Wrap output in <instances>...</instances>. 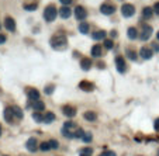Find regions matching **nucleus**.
I'll list each match as a JSON object with an SVG mask.
<instances>
[{"label": "nucleus", "instance_id": "obj_1", "mask_svg": "<svg viewBox=\"0 0 159 156\" xmlns=\"http://www.w3.org/2000/svg\"><path fill=\"white\" fill-rule=\"evenodd\" d=\"M51 46L57 51H64L68 46V39L64 34H57L51 38Z\"/></svg>", "mask_w": 159, "mask_h": 156}, {"label": "nucleus", "instance_id": "obj_2", "mask_svg": "<svg viewBox=\"0 0 159 156\" xmlns=\"http://www.w3.org/2000/svg\"><path fill=\"white\" fill-rule=\"evenodd\" d=\"M77 130H79V127H77L76 124L72 123V121H68L62 127V135L65 138H76Z\"/></svg>", "mask_w": 159, "mask_h": 156}, {"label": "nucleus", "instance_id": "obj_3", "mask_svg": "<svg viewBox=\"0 0 159 156\" xmlns=\"http://www.w3.org/2000/svg\"><path fill=\"white\" fill-rule=\"evenodd\" d=\"M57 14H58V10H57V7H55V6L49 4V6L45 7V10H44V19H45V21H48V23L54 21V20L57 19Z\"/></svg>", "mask_w": 159, "mask_h": 156}, {"label": "nucleus", "instance_id": "obj_4", "mask_svg": "<svg viewBox=\"0 0 159 156\" xmlns=\"http://www.w3.org/2000/svg\"><path fill=\"white\" fill-rule=\"evenodd\" d=\"M121 14L124 16V17H132L134 14H135V7L132 4H130V3H125V4H122L121 6Z\"/></svg>", "mask_w": 159, "mask_h": 156}, {"label": "nucleus", "instance_id": "obj_5", "mask_svg": "<svg viewBox=\"0 0 159 156\" xmlns=\"http://www.w3.org/2000/svg\"><path fill=\"white\" fill-rule=\"evenodd\" d=\"M75 17H76L77 20L83 21V20L87 17V10H86L83 6H76L75 7Z\"/></svg>", "mask_w": 159, "mask_h": 156}, {"label": "nucleus", "instance_id": "obj_6", "mask_svg": "<svg viewBox=\"0 0 159 156\" xmlns=\"http://www.w3.org/2000/svg\"><path fill=\"white\" fill-rule=\"evenodd\" d=\"M151 35H152V27H149V26L142 27V31H141V34H140L141 41H146V39H149L151 38Z\"/></svg>", "mask_w": 159, "mask_h": 156}, {"label": "nucleus", "instance_id": "obj_7", "mask_svg": "<svg viewBox=\"0 0 159 156\" xmlns=\"http://www.w3.org/2000/svg\"><path fill=\"white\" fill-rule=\"evenodd\" d=\"M115 68H117V71L120 73H124L127 71V65H125V61H124L122 56H117L115 58Z\"/></svg>", "mask_w": 159, "mask_h": 156}, {"label": "nucleus", "instance_id": "obj_8", "mask_svg": "<svg viewBox=\"0 0 159 156\" xmlns=\"http://www.w3.org/2000/svg\"><path fill=\"white\" fill-rule=\"evenodd\" d=\"M100 11H102V14L110 16V14H113L115 11V7L113 4H110V3H104V4L100 6Z\"/></svg>", "mask_w": 159, "mask_h": 156}, {"label": "nucleus", "instance_id": "obj_9", "mask_svg": "<svg viewBox=\"0 0 159 156\" xmlns=\"http://www.w3.org/2000/svg\"><path fill=\"white\" fill-rule=\"evenodd\" d=\"M4 27H6V30H9L10 33H14L16 31V21H14V19L6 17L4 19Z\"/></svg>", "mask_w": 159, "mask_h": 156}, {"label": "nucleus", "instance_id": "obj_10", "mask_svg": "<svg viewBox=\"0 0 159 156\" xmlns=\"http://www.w3.org/2000/svg\"><path fill=\"white\" fill-rule=\"evenodd\" d=\"M62 113H64L68 118H73L76 115V108L72 107V105H65L64 108H62Z\"/></svg>", "mask_w": 159, "mask_h": 156}, {"label": "nucleus", "instance_id": "obj_11", "mask_svg": "<svg viewBox=\"0 0 159 156\" xmlns=\"http://www.w3.org/2000/svg\"><path fill=\"white\" fill-rule=\"evenodd\" d=\"M26 146H27V149L30 150V152H35L37 148H38V141H37L35 138H30V139L27 141Z\"/></svg>", "mask_w": 159, "mask_h": 156}, {"label": "nucleus", "instance_id": "obj_12", "mask_svg": "<svg viewBox=\"0 0 159 156\" xmlns=\"http://www.w3.org/2000/svg\"><path fill=\"white\" fill-rule=\"evenodd\" d=\"M27 96H28V98H30L31 101H38L39 100V91L37 90V89H28Z\"/></svg>", "mask_w": 159, "mask_h": 156}, {"label": "nucleus", "instance_id": "obj_13", "mask_svg": "<svg viewBox=\"0 0 159 156\" xmlns=\"http://www.w3.org/2000/svg\"><path fill=\"white\" fill-rule=\"evenodd\" d=\"M79 89L83 90V91H92L93 89H95V86L92 85L90 82H87V80H83V82L79 83Z\"/></svg>", "mask_w": 159, "mask_h": 156}, {"label": "nucleus", "instance_id": "obj_14", "mask_svg": "<svg viewBox=\"0 0 159 156\" xmlns=\"http://www.w3.org/2000/svg\"><path fill=\"white\" fill-rule=\"evenodd\" d=\"M140 55H141V58L142 59H151L152 58V55H153V52L149 49V48H141V51H140Z\"/></svg>", "mask_w": 159, "mask_h": 156}, {"label": "nucleus", "instance_id": "obj_15", "mask_svg": "<svg viewBox=\"0 0 159 156\" xmlns=\"http://www.w3.org/2000/svg\"><path fill=\"white\" fill-rule=\"evenodd\" d=\"M70 14H72V10H70L69 6H64L59 10V16H61L62 19H69Z\"/></svg>", "mask_w": 159, "mask_h": 156}, {"label": "nucleus", "instance_id": "obj_16", "mask_svg": "<svg viewBox=\"0 0 159 156\" xmlns=\"http://www.w3.org/2000/svg\"><path fill=\"white\" fill-rule=\"evenodd\" d=\"M13 118H16V117H14L11 107H7L6 110H4V120H6L7 123H13Z\"/></svg>", "mask_w": 159, "mask_h": 156}, {"label": "nucleus", "instance_id": "obj_17", "mask_svg": "<svg viewBox=\"0 0 159 156\" xmlns=\"http://www.w3.org/2000/svg\"><path fill=\"white\" fill-rule=\"evenodd\" d=\"M92 55L95 56V58H99V56H102V53H103V48L102 45H93L92 46Z\"/></svg>", "mask_w": 159, "mask_h": 156}, {"label": "nucleus", "instance_id": "obj_18", "mask_svg": "<svg viewBox=\"0 0 159 156\" xmlns=\"http://www.w3.org/2000/svg\"><path fill=\"white\" fill-rule=\"evenodd\" d=\"M80 68H82L83 71H89L90 68H92V61L89 58H83L80 61Z\"/></svg>", "mask_w": 159, "mask_h": 156}, {"label": "nucleus", "instance_id": "obj_19", "mask_svg": "<svg viewBox=\"0 0 159 156\" xmlns=\"http://www.w3.org/2000/svg\"><path fill=\"white\" fill-rule=\"evenodd\" d=\"M106 35H107V33L103 31V30H100V31H95L92 37H93V39H96V41H100V39H106Z\"/></svg>", "mask_w": 159, "mask_h": 156}, {"label": "nucleus", "instance_id": "obj_20", "mask_svg": "<svg viewBox=\"0 0 159 156\" xmlns=\"http://www.w3.org/2000/svg\"><path fill=\"white\" fill-rule=\"evenodd\" d=\"M153 13H155V11H153L152 7H145V9L142 10V17L148 20V19H151V17H152Z\"/></svg>", "mask_w": 159, "mask_h": 156}, {"label": "nucleus", "instance_id": "obj_21", "mask_svg": "<svg viewBox=\"0 0 159 156\" xmlns=\"http://www.w3.org/2000/svg\"><path fill=\"white\" fill-rule=\"evenodd\" d=\"M83 117H85L86 121H92V123L97 120V115H96V113H93V111H86V113L83 114Z\"/></svg>", "mask_w": 159, "mask_h": 156}, {"label": "nucleus", "instance_id": "obj_22", "mask_svg": "<svg viewBox=\"0 0 159 156\" xmlns=\"http://www.w3.org/2000/svg\"><path fill=\"white\" fill-rule=\"evenodd\" d=\"M127 35L130 39H137V37H138V31H137V28L135 27H130L127 31Z\"/></svg>", "mask_w": 159, "mask_h": 156}, {"label": "nucleus", "instance_id": "obj_23", "mask_svg": "<svg viewBox=\"0 0 159 156\" xmlns=\"http://www.w3.org/2000/svg\"><path fill=\"white\" fill-rule=\"evenodd\" d=\"M32 108H34V111H44V108H45V104L42 103V101H32Z\"/></svg>", "mask_w": 159, "mask_h": 156}, {"label": "nucleus", "instance_id": "obj_24", "mask_svg": "<svg viewBox=\"0 0 159 156\" xmlns=\"http://www.w3.org/2000/svg\"><path fill=\"white\" fill-rule=\"evenodd\" d=\"M11 110H13V114H14V117H16V118H19V120H21V118H23V115H24V114H23V110H21L20 107H17V105H13V107H11Z\"/></svg>", "mask_w": 159, "mask_h": 156}, {"label": "nucleus", "instance_id": "obj_25", "mask_svg": "<svg viewBox=\"0 0 159 156\" xmlns=\"http://www.w3.org/2000/svg\"><path fill=\"white\" fill-rule=\"evenodd\" d=\"M54 120H55V114H54V113H51V111H48V113H47V114L44 115V123L45 124L54 123Z\"/></svg>", "mask_w": 159, "mask_h": 156}, {"label": "nucleus", "instance_id": "obj_26", "mask_svg": "<svg viewBox=\"0 0 159 156\" xmlns=\"http://www.w3.org/2000/svg\"><path fill=\"white\" fill-rule=\"evenodd\" d=\"M79 31H80L82 34H87L89 33V24L83 21L82 24H79Z\"/></svg>", "mask_w": 159, "mask_h": 156}, {"label": "nucleus", "instance_id": "obj_27", "mask_svg": "<svg viewBox=\"0 0 159 156\" xmlns=\"http://www.w3.org/2000/svg\"><path fill=\"white\" fill-rule=\"evenodd\" d=\"M32 118L37 121V123H44V115H41L38 111H34V114H32Z\"/></svg>", "mask_w": 159, "mask_h": 156}, {"label": "nucleus", "instance_id": "obj_28", "mask_svg": "<svg viewBox=\"0 0 159 156\" xmlns=\"http://www.w3.org/2000/svg\"><path fill=\"white\" fill-rule=\"evenodd\" d=\"M92 139H93L92 134H90V132H85V135H83V138H82L83 142H85V143H90V142H92Z\"/></svg>", "mask_w": 159, "mask_h": 156}, {"label": "nucleus", "instance_id": "obj_29", "mask_svg": "<svg viewBox=\"0 0 159 156\" xmlns=\"http://www.w3.org/2000/svg\"><path fill=\"white\" fill-rule=\"evenodd\" d=\"M39 149L42 150V152H48V150H51V146H49V142L47 141V142H42L39 145Z\"/></svg>", "mask_w": 159, "mask_h": 156}, {"label": "nucleus", "instance_id": "obj_30", "mask_svg": "<svg viewBox=\"0 0 159 156\" xmlns=\"http://www.w3.org/2000/svg\"><path fill=\"white\" fill-rule=\"evenodd\" d=\"M114 46V41L113 39H104V48L106 49H113Z\"/></svg>", "mask_w": 159, "mask_h": 156}, {"label": "nucleus", "instance_id": "obj_31", "mask_svg": "<svg viewBox=\"0 0 159 156\" xmlns=\"http://www.w3.org/2000/svg\"><path fill=\"white\" fill-rule=\"evenodd\" d=\"M92 152H93V150L90 149V148H83V149L80 150V156H92Z\"/></svg>", "mask_w": 159, "mask_h": 156}, {"label": "nucleus", "instance_id": "obj_32", "mask_svg": "<svg viewBox=\"0 0 159 156\" xmlns=\"http://www.w3.org/2000/svg\"><path fill=\"white\" fill-rule=\"evenodd\" d=\"M127 56L131 61H137V53H135V51H132V49H128L127 51Z\"/></svg>", "mask_w": 159, "mask_h": 156}, {"label": "nucleus", "instance_id": "obj_33", "mask_svg": "<svg viewBox=\"0 0 159 156\" xmlns=\"http://www.w3.org/2000/svg\"><path fill=\"white\" fill-rule=\"evenodd\" d=\"M54 90H55V86H54V85L47 86V87H45V89H44L45 94H52V93H54Z\"/></svg>", "mask_w": 159, "mask_h": 156}, {"label": "nucleus", "instance_id": "obj_34", "mask_svg": "<svg viewBox=\"0 0 159 156\" xmlns=\"http://www.w3.org/2000/svg\"><path fill=\"white\" fill-rule=\"evenodd\" d=\"M27 11H32V10H37V3H31V4H26L24 6Z\"/></svg>", "mask_w": 159, "mask_h": 156}, {"label": "nucleus", "instance_id": "obj_35", "mask_svg": "<svg viewBox=\"0 0 159 156\" xmlns=\"http://www.w3.org/2000/svg\"><path fill=\"white\" fill-rule=\"evenodd\" d=\"M48 142H49V146H51V149H58L59 143H58L55 139H51V141H48Z\"/></svg>", "mask_w": 159, "mask_h": 156}, {"label": "nucleus", "instance_id": "obj_36", "mask_svg": "<svg viewBox=\"0 0 159 156\" xmlns=\"http://www.w3.org/2000/svg\"><path fill=\"white\" fill-rule=\"evenodd\" d=\"M83 135H85V131H83L82 128H79V130H77V132H76V138H80V139H82Z\"/></svg>", "mask_w": 159, "mask_h": 156}, {"label": "nucleus", "instance_id": "obj_37", "mask_svg": "<svg viewBox=\"0 0 159 156\" xmlns=\"http://www.w3.org/2000/svg\"><path fill=\"white\" fill-rule=\"evenodd\" d=\"M103 156H117V155H115L113 150H107V152H104V153H103Z\"/></svg>", "mask_w": 159, "mask_h": 156}, {"label": "nucleus", "instance_id": "obj_38", "mask_svg": "<svg viewBox=\"0 0 159 156\" xmlns=\"http://www.w3.org/2000/svg\"><path fill=\"white\" fill-rule=\"evenodd\" d=\"M152 48H153V51H155V52H159V44H158V42H153Z\"/></svg>", "mask_w": 159, "mask_h": 156}, {"label": "nucleus", "instance_id": "obj_39", "mask_svg": "<svg viewBox=\"0 0 159 156\" xmlns=\"http://www.w3.org/2000/svg\"><path fill=\"white\" fill-rule=\"evenodd\" d=\"M59 1H61L64 6H69L70 3H72V0H59Z\"/></svg>", "mask_w": 159, "mask_h": 156}, {"label": "nucleus", "instance_id": "obj_40", "mask_svg": "<svg viewBox=\"0 0 159 156\" xmlns=\"http://www.w3.org/2000/svg\"><path fill=\"white\" fill-rule=\"evenodd\" d=\"M4 42H6V35L0 34V44H4Z\"/></svg>", "mask_w": 159, "mask_h": 156}, {"label": "nucleus", "instance_id": "obj_41", "mask_svg": "<svg viewBox=\"0 0 159 156\" xmlns=\"http://www.w3.org/2000/svg\"><path fill=\"white\" fill-rule=\"evenodd\" d=\"M153 11L159 14V3H155V7H153Z\"/></svg>", "mask_w": 159, "mask_h": 156}, {"label": "nucleus", "instance_id": "obj_42", "mask_svg": "<svg viewBox=\"0 0 159 156\" xmlns=\"http://www.w3.org/2000/svg\"><path fill=\"white\" fill-rule=\"evenodd\" d=\"M153 125H155V130L159 131V118L156 120V121H155V124H153Z\"/></svg>", "mask_w": 159, "mask_h": 156}, {"label": "nucleus", "instance_id": "obj_43", "mask_svg": "<svg viewBox=\"0 0 159 156\" xmlns=\"http://www.w3.org/2000/svg\"><path fill=\"white\" fill-rule=\"evenodd\" d=\"M156 39H159V31H158V34H156Z\"/></svg>", "mask_w": 159, "mask_h": 156}, {"label": "nucleus", "instance_id": "obj_44", "mask_svg": "<svg viewBox=\"0 0 159 156\" xmlns=\"http://www.w3.org/2000/svg\"><path fill=\"white\" fill-rule=\"evenodd\" d=\"M0 135H1V127H0Z\"/></svg>", "mask_w": 159, "mask_h": 156}, {"label": "nucleus", "instance_id": "obj_45", "mask_svg": "<svg viewBox=\"0 0 159 156\" xmlns=\"http://www.w3.org/2000/svg\"><path fill=\"white\" fill-rule=\"evenodd\" d=\"M99 156H103V155H99Z\"/></svg>", "mask_w": 159, "mask_h": 156}, {"label": "nucleus", "instance_id": "obj_46", "mask_svg": "<svg viewBox=\"0 0 159 156\" xmlns=\"http://www.w3.org/2000/svg\"><path fill=\"white\" fill-rule=\"evenodd\" d=\"M158 156H159V152H158Z\"/></svg>", "mask_w": 159, "mask_h": 156}, {"label": "nucleus", "instance_id": "obj_47", "mask_svg": "<svg viewBox=\"0 0 159 156\" xmlns=\"http://www.w3.org/2000/svg\"><path fill=\"white\" fill-rule=\"evenodd\" d=\"M4 156H7V155H4Z\"/></svg>", "mask_w": 159, "mask_h": 156}]
</instances>
